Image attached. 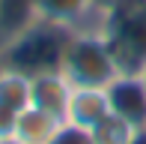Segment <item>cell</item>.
<instances>
[{"label": "cell", "mask_w": 146, "mask_h": 144, "mask_svg": "<svg viewBox=\"0 0 146 144\" xmlns=\"http://www.w3.org/2000/svg\"><path fill=\"white\" fill-rule=\"evenodd\" d=\"M140 78H143V84H146V66H143V69H140Z\"/></svg>", "instance_id": "5bb4252c"}, {"label": "cell", "mask_w": 146, "mask_h": 144, "mask_svg": "<svg viewBox=\"0 0 146 144\" xmlns=\"http://www.w3.org/2000/svg\"><path fill=\"white\" fill-rule=\"evenodd\" d=\"M33 105V78L21 69L0 63V135H12L15 120Z\"/></svg>", "instance_id": "5b68a950"}, {"label": "cell", "mask_w": 146, "mask_h": 144, "mask_svg": "<svg viewBox=\"0 0 146 144\" xmlns=\"http://www.w3.org/2000/svg\"><path fill=\"white\" fill-rule=\"evenodd\" d=\"M98 30L122 72H140L146 66V0H128L110 12H102Z\"/></svg>", "instance_id": "3957f363"}, {"label": "cell", "mask_w": 146, "mask_h": 144, "mask_svg": "<svg viewBox=\"0 0 146 144\" xmlns=\"http://www.w3.org/2000/svg\"><path fill=\"white\" fill-rule=\"evenodd\" d=\"M110 108L137 129H146V84L140 72H122L113 84L108 87Z\"/></svg>", "instance_id": "8992f818"}, {"label": "cell", "mask_w": 146, "mask_h": 144, "mask_svg": "<svg viewBox=\"0 0 146 144\" xmlns=\"http://www.w3.org/2000/svg\"><path fill=\"white\" fill-rule=\"evenodd\" d=\"M60 72L72 87H110L122 75L108 39L98 27L72 30L60 57Z\"/></svg>", "instance_id": "6da1fadb"}, {"label": "cell", "mask_w": 146, "mask_h": 144, "mask_svg": "<svg viewBox=\"0 0 146 144\" xmlns=\"http://www.w3.org/2000/svg\"><path fill=\"white\" fill-rule=\"evenodd\" d=\"M33 78V105L45 108L51 114H60L66 120V108H69V96H72V84L66 81V75L60 69H48V72H39Z\"/></svg>", "instance_id": "9c48e42d"}, {"label": "cell", "mask_w": 146, "mask_h": 144, "mask_svg": "<svg viewBox=\"0 0 146 144\" xmlns=\"http://www.w3.org/2000/svg\"><path fill=\"white\" fill-rule=\"evenodd\" d=\"M0 144H24V141L15 138V135H0Z\"/></svg>", "instance_id": "4fadbf2b"}, {"label": "cell", "mask_w": 146, "mask_h": 144, "mask_svg": "<svg viewBox=\"0 0 146 144\" xmlns=\"http://www.w3.org/2000/svg\"><path fill=\"white\" fill-rule=\"evenodd\" d=\"M69 36H72V30L33 18V21H27L21 30H15L6 39V45L0 48V63L12 66V69H21L27 75L60 69V57H63Z\"/></svg>", "instance_id": "7a4b0ae2"}, {"label": "cell", "mask_w": 146, "mask_h": 144, "mask_svg": "<svg viewBox=\"0 0 146 144\" xmlns=\"http://www.w3.org/2000/svg\"><path fill=\"white\" fill-rule=\"evenodd\" d=\"M110 111L113 108H110L108 87H75L69 96V108H66V123L92 132Z\"/></svg>", "instance_id": "52a82bcc"}, {"label": "cell", "mask_w": 146, "mask_h": 144, "mask_svg": "<svg viewBox=\"0 0 146 144\" xmlns=\"http://www.w3.org/2000/svg\"><path fill=\"white\" fill-rule=\"evenodd\" d=\"M63 126H66V120L60 114H51V111H45V108L30 105V108H24L21 114H18L12 135L21 138L24 144H51Z\"/></svg>", "instance_id": "ba28073f"}, {"label": "cell", "mask_w": 146, "mask_h": 144, "mask_svg": "<svg viewBox=\"0 0 146 144\" xmlns=\"http://www.w3.org/2000/svg\"><path fill=\"white\" fill-rule=\"evenodd\" d=\"M48 21L66 30L98 27V9L92 0H30V21Z\"/></svg>", "instance_id": "277c9868"}, {"label": "cell", "mask_w": 146, "mask_h": 144, "mask_svg": "<svg viewBox=\"0 0 146 144\" xmlns=\"http://www.w3.org/2000/svg\"><path fill=\"white\" fill-rule=\"evenodd\" d=\"M140 132H146V129H137L134 123H128L125 117H119L116 111H110L90 132V138H92V144H134L140 138Z\"/></svg>", "instance_id": "30bf717a"}, {"label": "cell", "mask_w": 146, "mask_h": 144, "mask_svg": "<svg viewBox=\"0 0 146 144\" xmlns=\"http://www.w3.org/2000/svg\"><path fill=\"white\" fill-rule=\"evenodd\" d=\"M51 144H92V138H90V132H84V129L69 126V123H66V126L57 132V138L51 141Z\"/></svg>", "instance_id": "8fae6325"}, {"label": "cell", "mask_w": 146, "mask_h": 144, "mask_svg": "<svg viewBox=\"0 0 146 144\" xmlns=\"http://www.w3.org/2000/svg\"><path fill=\"white\" fill-rule=\"evenodd\" d=\"M96 3V9H98V15L102 12H110V9H116V6H122V3H128V0H92Z\"/></svg>", "instance_id": "7c38bea8"}]
</instances>
